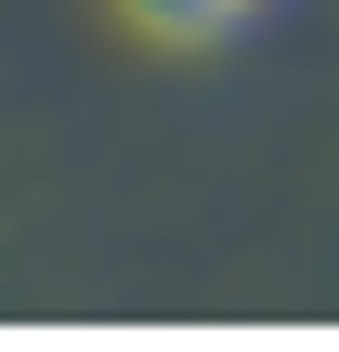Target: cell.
<instances>
[{"label": "cell", "instance_id": "obj_1", "mask_svg": "<svg viewBox=\"0 0 339 352\" xmlns=\"http://www.w3.org/2000/svg\"><path fill=\"white\" fill-rule=\"evenodd\" d=\"M144 39H170V52H235V39H261V26H287V0H118Z\"/></svg>", "mask_w": 339, "mask_h": 352}]
</instances>
